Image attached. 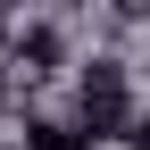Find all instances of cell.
I'll list each match as a JSON object with an SVG mask.
<instances>
[{"label": "cell", "instance_id": "obj_3", "mask_svg": "<svg viewBox=\"0 0 150 150\" xmlns=\"http://www.w3.org/2000/svg\"><path fill=\"white\" fill-rule=\"evenodd\" d=\"M117 150H150V108H142L134 125H125V142H117Z\"/></svg>", "mask_w": 150, "mask_h": 150}, {"label": "cell", "instance_id": "obj_1", "mask_svg": "<svg viewBox=\"0 0 150 150\" xmlns=\"http://www.w3.org/2000/svg\"><path fill=\"white\" fill-rule=\"evenodd\" d=\"M67 100H75L67 125H75L83 142H125V125L142 117V100H134V67H125L117 50H92V59L75 67V92H67Z\"/></svg>", "mask_w": 150, "mask_h": 150}, {"label": "cell", "instance_id": "obj_4", "mask_svg": "<svg viewBox=\"0 0 150 150\" xmlns=\"http://www.w3.org/2000/svg\"><path fill=\"white\" fill-rule=\"evenodd\" d=\"M142 75H150V59H142Z\"/></svg>", "mask_w": 150, "mask_h": 150}, {"label": "cell", "instance_id": "obj_2", "mask_svg": "<svg viewBox=\"0 0 150 150\" xmlns=\"http://www.w3.org/2000/svg\"><path fill=\"white\" fill-rule=\"evenodd\" d=\"M25 150H92V142L75 134L67 117H42V125H25Z\"/></svg>", "mask_w": 150, "mask_h": 150}]
</instances>
